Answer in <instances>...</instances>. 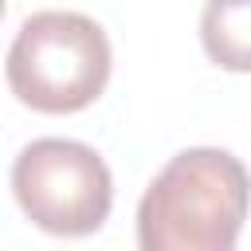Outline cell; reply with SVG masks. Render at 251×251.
<instances>
[{
	"instance_id": "7a4b0ae2",
	"label": "cell",
	"mask_w": 251,
	"mask_h": 251,
	"mask_svg": "<svg viewBox=\"0 0 251 251\" xmlns=\"http://www.w3.org/2000/svg\"><path fill=\"white\" fill-rule=\"evenodd\" d=\"M110 39L82 12H35L20 24L4 75L12 94L35 114H78L110 82Z\"/></svg>"
},
{
	"instance_id": "277c9868",
	"label": "cell",
	"mask_w": 251,
	"mask_h": 251,
	"mask_svg": "<svg viewBox=\"0 0 251 251\" xmlns=\"http://www.w3.org/2000/svg\"><path fill=\"white\" fill-rule=\"evenodd\" d=\"M200 39L216 67L243 75L251 67V0H208Z\"/></svg>"
},
{
	"instance_id": "6da1fadb",
	"label": "cell",
	"mask_w": 251,
	"mask_h": 251,
	"mask_svg": "<svg viewBox=\"0 0 251 251\" xmlns=\"http://www.w3.org/2000/svg\"><path fill=\"white\" fill-rule=\"evenodd\" d=\"M247 220V169L235 153L180 149L137 204L141 251H231Z\"/></svg>"
},
{
	"instance_id": "3957f363",
	"label": "cell",
	"mask_w": 251,
	"mask_h": 251,
	"mask_svg": "<svg viewBox=\"0 0 251 251\" xmlns=\"http://www.w3.org/2000/svg\"><path fill=\"white\" fill-rule=\"evenodd\" d=\"M12 196L39 231L78 239L106 224L114 208V176L90 145L35 137L12 161Z\"/></svg>"
},
{
	"instance_id": "5b68a950",
	"label": "cell",
	"mask_w": 251,
	"mask_h": 251,
	"mask_svg": "<svg viewBox=\"0 0 251 251\" xmlns=\"http://www.w3.org/2000/svg\"><path fill=\"white\" fill-rule=\"evenodd\" d=\"M0 20H4V0H0Z\"/></svg>"
}]
</instances>
